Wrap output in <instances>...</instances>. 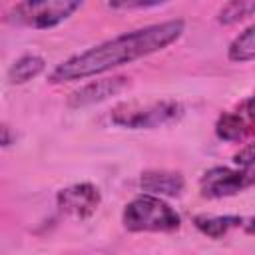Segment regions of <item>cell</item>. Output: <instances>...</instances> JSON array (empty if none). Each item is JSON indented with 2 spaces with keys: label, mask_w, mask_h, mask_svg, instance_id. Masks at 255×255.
Masks as SVG:
<instances>
[{
  "label": "cell",
  "mask_w": 255,
  "mask_h": 255,
  "mask_svg": "<svg viewBox=\"0 0 255 255\" xmlns=\"http://www.w3.org/2000/svg\"><path fill=\"white\" fill-rule=\"evenodd\" d=\"M183 28H185L183 20H167V22L151 24L133 32L120 34L112 40L92 46L90 50L80 52L64 60L62 64H58L52 70L48 82L62 84V82L84 80L88 76L102 74L116 66L129 64L133 60H139L143 56H149L153 52L167 48L171 42H175L183 34Z\"/></svg>",
  "instance_id": "6da1fadb"
},
{
  "label": "cell",
  "mask_w": 255,
  "mask_h": 255,
  "mask_svg": "<svg viewBox=\"0 0 255 255\" xmlns=\"http://www.w3.org/2000/svg\"><path fill=\"white\" fill-rule=\"evenodd\" d=\"M183 116V106L175 100H157V102H124L118 104L110 118L116 126L128 129H151L165 124H171Z\"/></svg>",
  "instance_id": "7a4b0ae2"
},
{
  "label": "cell",
  "mask_w": 255,
  "mask_h": 255,
  "mask_svg": "<svg viewBox=\"0 0 255 255\" xmlns=\"http://www.w3.org/2000/svg\"><path fill=\"white\" fill-rule=\"evenodd\" d=\"M124 227L128 231H173L179 227L181 219L177 211L165 203L161 197L143 193L131 199L122 213Z\"/></svg>",
  "instance_id": "3957f363"
},
{
  "label": "cell",
  "mask_w": 255,
  "mask_h": 255,
  "mask_svg": "<svg viewBox=\"0 0 255 255\" xmlns=\"http://www.w3.org/2000/svg\"><path fill=\"white\" fill-rule=\"evenodd\" d=\"M82 2L78 0H26L14 4L6 14L4 20L16 26H30V28H52L72 16Z\"/></svg>",
  "instance_id": "277c9868"
},
{
  "label": "cell",
  "mask_w": 255,
  "mask_h": 255,
  "mask_svg": "<svg viewBox=\"0 0 255 255\" xmlns=\"http://www.w3.org/2000/svg\"><path fill=\"white\" fill-rule=\"evenodd\" d=\"M253 183V169H229V167H211L199 179V191L203 197L219 199L229 197Z\"/></svg>",
  "instance_id": "5b68a950"
},
{
  "label": "cell",
  "mask_w": 255,
  "mask_h": 255,
  "mask_svg": "<svg viewBox=\"0 0 255 255\" xmlns=\"http://www.w3.org/2000/svg\"><path fill=\"white\" fill-rule=\"evenodd\" d=\"M100 201H102L100 189L92 183H74L70 187L60 189L56 195V203L60 211L78 219H84L96 213V209L100 207Z\"/></svg>",
  "instance_id": "8992f818"
},
{
  "label": "cell",
  "mask_w": 255,
  "mask_h": 255,
  "mask_svg": "<svg viewBox=\"0 0 255 255\" xmlns=\"http://www.w3.org/2000/svg\"><path fill=\"white\" fill-rule=\"evenodd\" d=\"M126 86H128V78H124V76H112V78L94 80V82L74 90L68 96V106L70 108H86V106L104 102L110 96L122 92Z\"/></svg>",
  "instance_id": "52a82bcc"
},
{
  "label": "cell",
  "mask_w": 255,
  "mask_h": 255,
  "mask_svg": "<svg viewBox=\"0 0 255 255\" xmlns=\"http://www.w3.org/2000/svg\"><path fill=\"white\" fill-rule=\"evenodd\" d=\"M253 131V112L251 100L247 98L237 112H225L215 122V133L225 141H241Z\"/></svg>",
  "instance_id": "ba28073f"
},
{
  "label": "cell",
  "mask_w": 255,
  "mask_h": 255,
  "mask_svg": "<svg viewBox=\"0 0 255 255\" xmlns=\"http://www.w3.org/2000/svg\"><path fill=\"white\" fill-rule=\"evenodd\" d=\"M139 187L143 191H147L149 195H155V197H161V195L175 197V195H179L183 191L185 181H183V175L177 173V171L149 169V171L141 173Z\"/></svg>",
  "instance_id": "9c48e42d"
},
{
  "label": "cell",
  "mask_w": 255,
  "mask_h": 255,
  "mask_svg": "<svg viewBox=\"0 0 255 255\" xmlns=\"http://www.w3.org/2000/svg\"><path fill=\"white\" fill-rule=\"evenodd\" d=\"M243 219L245 217H239V215H197L193 219L195 227L205 233L207 237L211 239H219L223 237L229 229L233 227H241L243 225Z\"/></svg>",
  "instance_id": "30bf717a"
},
{
  "label": "cell",
  "mask_w": 255,
  "mask_h": 255,
  "mask_svg": "<svg viewBox=\"0 0 255 255\" xmlns=\"http://www.w3.org/2000/svg\"><path fill=\"white\" fill-rule=\"evenodd\" d=\"M46 68L44 58L36 56V54H26L22 58H18L10 70H8V82L10 84H26L32 78H36L38 74H42Z\"/></svg>",
  "instance_id": "8fae6325"
},
{
  "label": "cell",
  "mask_w": 255,
  "mask_h": 255,
  "mask_svg": "<svg viewBox=\"0 0 255 255\" xmlns=\"http://www.w3.org/2000/svg\"><path fill=\"white\" fill-rule=\"evenodd\" d=\"M227 58L231 62H251L255 58V26H247L229 44Z\"/></svg>",
  "instance_id": "7c38bea8"
},
{
  "label": "cell",
  "mask_w": 255,
  "mask_h": 255,
  "mask_svg": "<svg viewBox=\"0 0 255 255\" xmlns=\"http://www.w3.org/2000/svg\"><path fill=\"white\" fill-rule=\"evenodd\" d=\"M255 10V2L253 0H235V2H229L225 4L219 14H217V20L225 26L229 24H235V22H241L243 18L251 16Z\"/></svg>",
  "instance_id": "4fadbf2b"
},
{
  "label": "cell",
  "mask_w": 255,
  "mask_h": 255,
  "mask_svg": "<svg viewBox=\"0 0 255 255\" xmlns=\"http://www.w3.org/2000/svg\"><path fill=\"white\" fill-rule=\"evenodd\" d=\"M235 163L239 165V169H253V145L251 143H247L235 155Z\"/></svg>",
  "instance_id": "5bb4252c"
},
{
  "label": "cell",
  "mask_w": 255,
  "mask_h": 255,
  "mask_svg": "<svg viewBox=\"0 0 255 255\" xmlns=\"http://www.w3.org/2000/svg\"><path fill=\"white\" fill-rule=\"evenodd\" d=\"M159 4L161 2H141V0L139 2H129L128 0V2H110L108 6L110 8H126L128 10V8H153V6H159Z\"/></svg>",
  "instance_id": "9a60e30c"
},
{
  "label": "cell",
  "mask_w": 255,
  "mask_h": 255,
  "mask_svg": "<svg viewBox=\"0 0 255 255\" xmlns=\"http://www.w3.org/2000/svg\"><path fill=\"white\" fill-rule=\"evenodd\" d=\"M14 131L6 126V124H0V147H6V145H10L12 141H14Z\"/></svg>",
  "instance_id": "2e32d148"
}]
</instances>
